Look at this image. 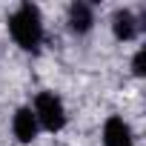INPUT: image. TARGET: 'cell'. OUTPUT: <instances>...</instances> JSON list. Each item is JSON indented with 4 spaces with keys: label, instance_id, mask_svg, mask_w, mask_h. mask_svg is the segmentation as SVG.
<instances>
[{
    "label": "cell",
    "instance_id": "1",
    "mask_svg": "<svg viewBox=\"0 0 146 146\" xmlns=\"http://www.w3.org/2000/svg\"><path fill=\"white\" fill-rule=\"evenodd\" d=\"M9 32L23 52H37L43 43V17L40 9L32 3H20L9 17Z\"/></svg>",
    "mask_w": 146,
    "mask_h": 146
},
{
    "label": "cell",
    "instance_id": "2",
    "mask_svg": "<svg viewBox=\"0 0 146 146\" xmlns=\"http://www.w3.org/2000/svg\"><path fill=\"white\" fill-rule=\"evenodd\" d=\"M35 117H37V126L49 129V132H60L66 126V109H63V100L54 95V92H40L35 98Z\"/></svg>",
    "mask_w": 146,
    "mask_h": 146
},
{
    "label": "cell",
    "instance_id": "3",
    "mask_svg": "<svg viewBox=\"0 0 146 146\" xmlns=\"http://www.w3.org/2000/svg\"><path fill=\"white\" fill-rule=\"evenodd\" d=\"M103 143L106 146H135L129 123L123 117H109L106 126H103Z\"/></svg>",
    "mask_w": 146,
    "mask_h": 146
},
{
    "label": "cell",
    "instance_id": "4",
    "mask_svg": "<svg viewBox=\"0 0 146 146\" xmlns=\"http://www.w3.org/2000/svg\"><path fill=\"white\" fill-rule=\"evenodd\" d=\"M12 129H15V137L20 143H32L37 137V129L40 126H37V117H35L32 109H17V115L12 120Z\"/></svg>",
    "mask_w": 146,
    "mask_h": 146
},
{
    "label": "cell",
    "instance_id": "5",
    "mask_svg": "<svg viewBox=\"0 0 146 146\" xmlns=\"http://www.w3.org/2000/svg\"><path fill=\"white\" fill-rule=\"evenodd\" d=\"M112 29H115V37H117V40H132V37L137 35L135 15H132L129 9H120V12H115V17H112Z\"/></svg>",
    "mask_w": 146,
    "mask_h": 146
},
{
    "label": "cell",
    "instance_id": "6",
    "mask_svg": "<svg viewBox=\"0 0 146 146\" xmlns=\"http://www.w3.org/2000/svg\"><path fill=\"white\" fill-rule=\"evenodd\" d=\"M69 23H72V29H75L78 35L89 32V29H92V23H95L92 9H89L86 3H72V9H69Z\"/></svg>",
    "mask_w": 146,
    "mask_h": 146
},
{
    "label": "cell",
    "instance_id": "7",
    "mask_svg": "<svg viewBox=\"0 0 146 146\" xmlns=\"http://www.w3.org/2000/svg\"><path fill=\"white\" fill-rule=\"evenodd\" d=\"M143 57H146V52L140 49V52L135 54V60H132V66H135V75H143Z\"/></svg>",
    "mask_w": 146,
    "mask_h": 146
}]
</instances>
